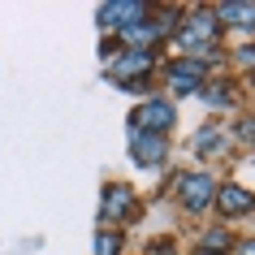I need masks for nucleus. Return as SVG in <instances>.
I'll return each mask as SVG.
<instances>
[{
	"instance_id": "1",
	"label": "nucleus",
	"mask_w": 255,
	"mask_h": 255,
	"mask_svg": "<svg viewBox=\"0 0 255 255\" xmlns=\"http://www.w3.org/2000/svg\"><path fill=\"white\" fill-rule=\"evenodd\" d=\"M177 186H182V203H186L190 212H195V208H208V203H212V182H208L203 173H190V177H182Z\"/></svg>"
},
{
	"instance_id": "2",
	"label": "nucleus",
	"mask_w": 255,
	"mask_h": 255,
	"mask_svg": "<svg viewBox=\"0 0 255 255\" xmlns=\"http://www.w3.org/2000/svg\"><path fill=\"white\" fill-rule=\"evenodd\" d=\"M134 121H138V130L147 134V130H164L169 121H173V108L164 104V100H151V104H143L134 113Z\"/></svg>"
},
{
	"instance_id": "3",
	"label": "nucleus",
	"mask_w": 255,
	"mask_h": 255,
	"mask_svg": "<svg viewBox=\"0 0 255 255\" xmlns=\"http://www.w3.org/2000/svg\"><path fill=\"white\" fill-rule=\"evenodd\" d=\"M143 13H147V9H143V4H104V9H100V22H104V26H138V22H143Z\"/></svg>"
},
{
	"instance_id": "4",
	"label": "nucleus",
	"mask_w": 255,
	"mask_h": 255,
	"mask_svg": "<svg viewBox=\"0 0 255 255\" xmlns=\"http://www.w3.org/2000/svg\"><path fill=\"white\" fill-rule=\"evenodd\" d=\"M216 203H221V212H225V216H238V212H251V208H255V199L242 186H221V190H216Z\"/></svg>"
},
{
	"instance_id": "5",
	"label": "nucleus",
	"mask_w": 255,
	"mask_h": 255,
	"mask_svg": "<svg viewBox=\"0 0 255 255\" xmlns=\"http://www.w3.org/2000/svg\"><path fill=\"white\" fill-rule=\"evenodd\" d=\"M203 78V69L195 65V61H177V65H169V82H173L177 91H195Z\"/></svg>"
},
{
	"instance_id": "6",
	"label": "nucleus",
	"mask_w": 255,
	"mask_h": 255,
	"mask_svg": "<svg viewBox=\"0 0 255 255\" xmlns=\"http://www.w3.org/2000/svg\"><path fill=\"white\" fill-rule=\"evenodd\" d=\"M151 69V52H143V48H134V52L126 56V61H121V65H113V78H138V74H147Z\"/></svg>"
},
{
	"instance_id": "7",
	"label": "nucleus",
	"mask_w": 255,
	"mask_h": 255,
	"mask_svg": "<svg viewBox=\"0 0 255 255\" xmlns=\"http://www.w3.org/2000/svg\"><path fill=\"white\" fill-rule=\"evenodd\" d=\"M134 151L143 164H156L164 156V138L160 134H143V130H134Z\"/></svg>"
},
{
	"instance_id": "8",
	"label": "nucleus",
	"mask_w": 255,
	"mask_h": 255,
	"mask_svg": "<svg viewBox=\"0 0 255 255\" xmlns=\"http://www.w3.org/2000/svg\"><path fill=\"white\" fill-rule=\"evenodd\" d=\"M130 212V190L126 186H108V199H104V216L108 221H121Z\"/></svg>"
},
{
	"instance_id": "9",
	"label": "nucleus",
	"mask_w": 255,
	"mask_h": 255,
	"mask_svg": "<svg viewBox=\"0 0 255 255\" xmlns=\"http://www.w3.org/2000/svg\"><path fill=\"white\" fill-rule=\"evenodd\" d=\"M221 13H225V22H238V26H255V4H225Z\"/></svg>"
},
{
	"instance_id": "10",
	"label": "nucleus",
	"mask_w": 255,
	"mask_h": 255,
	"mask_svg": "<svg viewBox=\"0 0 255 255\" xmlns=\"http://www.w3.org/2000/svg\"><path fill=\"white\" fill-rule=\"evenodd\" d=\"M117 234H100V238H95V255H117Z\"/></svg>"
},
{
	"instance_id": "11",
	"label": "nucleus",
	"mask_w": 255,
	"mask_h": 255,
	"mask_svg": "<svg viewBox=\"0 0 255 255\" xmlns=\"http://www.w3.org/2000/svg\"><path fill=\"white\" fill-rule=\"evenodd\" d=\"M238 255H255V242H247V247H242V251Z\"/></svg>"
}]
</instances>
